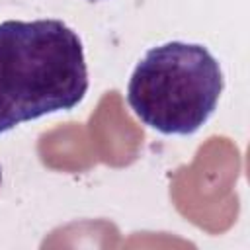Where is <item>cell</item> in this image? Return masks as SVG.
<instances>
[{
	"label": "cell",
	"mask_w": 250,
	"mask_h": 250,
	"mask_svg": "<svg viewBox=\"0 0 250 250\" xmlns=\"http://www.w3.org/2000/svg\"><path fill=\"white\" fill-rule=\"evenodd\" d=\"M86 92L84 47L62 20L0 23V135L47 113L68 111Z\"/></svg>",
	"instance_id": "6da1fadb"
},
{
	"label": "cell",
	"mask_w": 250,
	"mask_h": 250,
	"mask_svg": "<svg viewBox=\"0 0 250 250\" xmlns=\"http://www.w3.org/2000/svg\"><path fill=\"white\" fill-rule=\"evenodd\" d=\"M223 88L221 64L207 47L168 41L137 62L127 102L146 127L162 135H193L213 115Z\"/></svg>",
	"instance_id": "7a4b0ae2"
},
{
	"label": "cell",
	"mask_w": 250,
	"mask_h": 250,
	"mask_svg": "<svg viewBox=\"0 0 250 250\" xmlns=\"http://www.w3.org/2000/svg\"><path fill=\"white\" fill-rule=\"evenodd\" d=\"M0 182H2V170H0Z\"/></svg>",
	"instance_id": "3957f363"
},
{
	"label": "cell",
	"mask_w": 250,
	"mask_h": 250,
	"mask_svg": "<svg viewBox=\"0 0 250 250\" xmlns=\"http://www.w3.org/2000/svg\"><path fill=\"white\" fill-rule=\"evenodd\" d=\"M90 2H98V0H90Z\"/></svg>",
	"instance_id": "277c9868"
}]
</instances>
